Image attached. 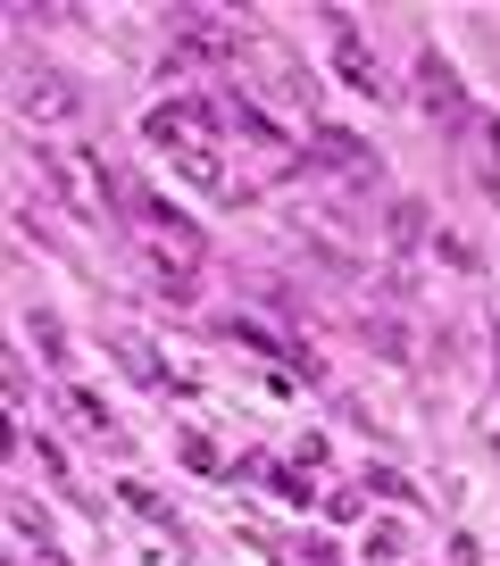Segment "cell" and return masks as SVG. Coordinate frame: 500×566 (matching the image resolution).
Instances as JSON below:
<instances>
[{"label": "cell", "instance_id": "obj_1", "mask_svg": "<svg viewBox=\"0 0 500 566\" xmlns=\"http://www.w3.org/2000/svg\"><path fill=\"white\" fill-rule=\"evenodd\" d=\"M143 134L184 167V184H200V192H217V200H250V184L233 176V150H226L233 101H217V92H200V101H167V108L143 117Z\"/></svg>", "mask_w": 500, "mask_h": 566}, {"label": "cell", "instance_id": "obj_7", "mask_svg": "<svg viewBox=\"0 0 500 566\" xmlns=\"http://www.w3.org/2000/svg\"><path fill=\"white\" fill-rule=\"evenodd\" d=\"M476 176H483V192H500V117H483V167Z\"/></svg>", "mask_w": 500, "mask_h": 566}, {"label": "cell", "instance_id": "obj_5", "mask_svg": "<svg viewBox=\"0 0 500 566\" xmlns=\"http://www.w3.org/2000/svg\"><path fill=\"white\" fill-rule=\"evenodd\" d=\"M317 150L342 167V176H375V150H367L358 134H342V125H317Z\"/></svg>", "mask_w": 500, "mask_h": 566}, {"label": "cell", "instance_id": "obj_6", "mask_svg": "<svg viewBox=\"0 0 500 566\" xmlns=\"http://www.w3.org/2000/svg\"><path fill=\"white\" fill-rule=\"evenodd\" d=\"M426 92H434V117H459V84H450V67H442V51H426Z\"/></svg>", "mask_w": 500, "mask_h": 566}, {"label": "cell", "instance_id": "obj_2", "mask_svg": "<svg viewBox=\"0 0 500 566\" xmlns=\"http://www.w3.org/2000/svg\"><path fill=\"white\" fill-rule=\"evenodd\" d=\"M117 209L134 217V242L150 250V259L167 266V275H200V259H209V242H200V226L184 209H167L150 184H134V176H117Z\"/></svg>", "mask_w": 500, "mask_h": 566}, {"label": "cell", "instance_id": "obj_3", "mask_svg": "<svg viewBox=\"0 0 500 566\" xmlns=\"http://www.w3.org/2000/svg\"><path fill=\"white\" fill-rule=\"evenodd\" d=\"M18 108L34 125H59V117H75V84H67V75H51V67H25L18 75Z\"/></svg>", "mask_w": 500, "mask_h": 566}, {"label": "cell", "instance_id": "obj_4", "mask_svg": "<svg viewBox=\"0 0 500 566\" xmlns=\"http://www.w3.org/2000/svg\"><path fill=\"white\" fill-rule=\"evenodd\" d=\"M334 67H342V75H351V84H358V92H367V101H375V92H384V67H375V51H367V34H358V25H351V18H334Z\"/></svg>", "mask_w": 500, "mask_h": 566}]
</instances>
